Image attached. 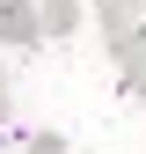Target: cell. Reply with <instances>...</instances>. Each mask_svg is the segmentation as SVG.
<instances>
[{
  "mask_svg": "<svg viewBox=\"0 0 146 154\" xmlns=\"http://www.w3.org/2000/svg\"><path fill=\"white\" fill-rule=\"evenodd\" d=\"M29 154H66V140H59V132H36V140H29Z\"/></svg>",
  "mask_w": 146,
  "mask_h": 154,
  "instance_id": "obj_3",
  "label": "cell"
},
{
  "mask_svg": "<svg viewBox=\"0 0 146 154\" xmlns=\"http://www.w3.org/2000/svg\"><path fill=\"white\" fill-rule=\"evenodd\" d=\"M36 22H44V37L80 29V0H36Z\"/></svg>",
  "mask_w": 146,
  "mask_h": 154,
  "instance_id": "obj_2",
  "label": "cell"
},
{
  "mask_svg": "<svg viewBox=\"0 0 146 154\" xmlns=\"http://www.w3.org/2000/svg\"><path fill=\"white\" fill-rule=\"evenodd\" d=\"M44 22H36V0H0V51H29Z\"/></svg>",
  "mask_w": 146,
  "mask_h": 154,
  "instance_id": "obj_1",
  "label": "cell"
}]
</instances>
